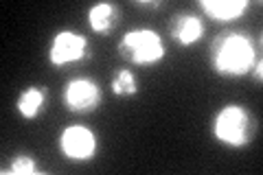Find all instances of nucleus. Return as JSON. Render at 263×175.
<instances>
[{
    "mask_svg": "<svg viewBox=\"0 0 263 175\" xmlns=\"http://www.w3.org/2000/svg\"><path fill=\"white\" fill-rule=\"evenodd\" d=\"M254 64V48L246 35L228 33L217 42L215 48V70L219 74H243Z\"/></svg>",
    "mask_w": 263,
    "mask_h": 175,
    "instance_id": "obj_1",
    "label": "nucleus"
},
{
    "mask_svg": "<svg viewBox=\"0 0 263 175\" xmlns=\"http://www.w3.org/2000/svg\"><path fill=\"white\" fill-rule=\"evenodd\" d=\"M119 51L123 53L125 60H132L134 64H154L164 57V46L158 33L154 31H129L123 37Z\"/></svg>",
    "mask_w": 263,
    "mask_h": 175,
    "instance_id": "obj_2",
    "label": "nucleus"
},
{
    "mask_svg": "<svg viewBox=\"0 0 263 175\" xmlns=\"http://www.w3.org/2000/svg\"><path fill=\"white\" fill-rule=\"evenodd\" d=\"M215 138L230 147L248 143V114L239 105H226L215 119Z\"/></svg>",
    "mask_w": 263,
    "mask_h": 175,
    "instance_id": "obj_3",
    "label": "nucleus"
},
{
    "mask_svg": "<svg viewBox=\"0 0 263 175\" xmlns=\"http://www.w3.org/2000/svg\"><path fill=\"white\" fill-rule=\"evenodd\" d=\"M60 145L64 155L70 158V160H88L97 151L95 134L86 127H79V125H72V127L64 131Z\"/></svg>",
    "mask_w": 263,
    "mask_h": 175,
    "instance_id": "obj_4",
    "label": "nucleus"
},
{
    "mask_svg": "<svg viewBox=\"0 0 263 175\" xmlns=\"http://www.w3.org/2000/svg\"><path fill=\"white\" fill-rule=\"evenodd\" d=\"M86 55V40L72 31H62L57 33L53 44H51V62L55 66H64L70 62H79Z\"/></svg>",
    "mask_w": 263,
    "mask_h": 175,
    "instance_id": "obj_5",
    "label": "nucleus"
},
{
    "mask_svg": "<svg viewBox=\"0 0 263 175\" xmlns=\"http://www.w3.org/2000/svg\"><path fill=\"white\" fill-rule=\"evenodd\" d=\"M64 99L72 112H92L101 101V90L88 79H75L68 83Z\"/></svg>",
    "mask_w": 263,
    "mask_h": 175,
    "instance_id": "obj_6",
    "label": "nucleus"
},
{
    "mask_svg": "<svg viewBox=\"0 0 263 175\" xmlns=\"http://www.w3.org/2000/svg\"><path fill=\"white\" fill-rule=\"evenodd\" d=\"M248 3L246 0H204L202 3V9L206 11L211 18L215 20H233V18H239V15L246 11Z\"/></svg>",
    "mask_w": 263,
    "mask_h": 175,
    "instance_id": "obj_7",
    "label": "nucleus"
},
{
    "mask_svg": "<svg viewBox=\"0 0 263 175\" xmlns=\"http://www.w3.org/2000/svg\"><path fill=\"white\" fill-rule=\"evenodd\" d=\"M202 31H204V27H202L200 18H195V15H184V18H180L176 22L174 35H176V40L180 42V44L189 46V44H193V42H197L202 37Z\"/></svg>",
    "mask_w": 263,
    "mask_h": 175,
    "instance_id": "obj_8",
    "label": "nucleus"
},
{
    "mask_svg": "<svg viewBox=\"0 0 263 175\" xmlns=\"http://www.w3.org/2000/svg\"><path fill=\"white\" fill-rule=\"evenodd\" d=\"M44 105V92L40 88H29L24 90L22 96L18 99V110L24 119H33V116H37L40 107Z\"/></svg>",
    "mask_w": 263,
    "mask_h": 175,
    "instance_id": "obj_9",
    "label": "nucleus"
},
{
    "mask_svg": "<svg viewBox=\"0 0 263 175\" xmlns=\"http://www.w3.org/2000/svg\"><path fill=\"white\" fill-rule=\"evenodd\" d=\"M88 20H90V27L97 33H105L112 29L114 24V7L112 5H97L90 9L88 13Z\"/></svg>",
    "mask_w": 263,
    "mask_h": 175,
    "instance_id": "obj_10",
    "label": "nucleus"
},
{
    "mask_svg": "<svg viewBox=\"0 0 263 175\" xmlns=\"http://www.w3.org/2000/svg\"><path fill=\"white\" fill-rule=\"evenodd\" d=\"M112 92L114 94H134L136 92V79L129 70H121L117 79H112Z\"/></svg>",
    "mask_w": 263,
    "mask_h": 175,
    "instance_id": "obj_11",
    "label": "nucleus"
},
{
    "mask_svg": "<svg viewBox=\"0 0 263 175\" xmlns=\"http://www.w3.org/2000/svg\"><path fill=\"white\" fill-rule=\"evenodd\" d=\"M11 173H18V175H31V173H35V164H33V160L29 155H18L13 160L11 164Z\"/></svg>",
    "mask_w": 263,
    "mask_h": 175,
    "instance_id": "obj_12",
    "label": "nucleus"
}]
</instances>
